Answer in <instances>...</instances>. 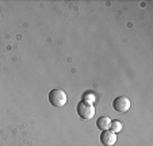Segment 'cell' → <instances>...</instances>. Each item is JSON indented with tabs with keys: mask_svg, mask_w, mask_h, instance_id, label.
<instances>
[{
	"mask_svg": "<svg viewBox=\"0 0 153 146\" xmlns=\"http://www.w3.org/2000/svg\"><path fill=\"white\" fill-rule=\"evenodd\" d=\"M100 142L104 146H114L117 143V134L111 130H104L100 134Z\"/></svg>",
	"mask_w": 153,
	"mask_h": 146,
	"instance_id": "cell-4",
	"label": "cell"
},
{
	"mask_svg": "<svg viewBox=\"0 0 153 146\" xmlns=\"http://www.w3.org/2000/svg\"><path fill=\"white\" fill-rule=\"evenodd\" d=\"M76 111H77V115L81 119H91L95 115V106L91 102L81 100L80 103H77Z\"/></svg>",
	"mask_w": 153,
	"mask_h": 146,
	"instance_id": "cell-2",
	"label": "cell"
},
{
	"mask_svg": "<svg viewBox=\"0 0 153 146\" xmlns=\"http://www.w3.org/2000/svg\"><path fill=\"white\" fill-rule=\"evenodd\" d=\"M67 102H68L67 92L62 91V89L56 88L49 92V103L53 107H62L67 104Z\"/></svg>",
	"mask_w": 153,
	"mask_h": 146,
	"instance_id": "cell-1",
	"label": "cell"
},
{
	"mask_svg": "<svg viewBox=\"0 0 153 146\" xmlns=\"http://www.w3.org/2000/svg\"><path fill=\"white\" fill-rule=\"evenodd\" d=\"M110 125H111V119L108 116H100L96 120V126H98V129H100L102 131L110 130Z\"/></svg>",
	"mask_w": 153,
	"mask_h": 146,
	"instance_id": "cell-5",
	"label": "cell"
},
{
	"mask_svg": "<svg viewBox=\"0 0 153 146\" xmlns=\"http://www.w3.org/2000/svg\"><path fill=\"white\" fill-rule=\"evenodd\" d=\"M110 129L113 133H119L122 129H123V125L119 122V120H111V125H110Z\"/></svg>",
	"mask_w": 153,
	"mask_h": 146,
	"instance_id": "cell-6",
	"label": "cell"
},
{
	"mask_svg": "<svg viewBox=\"0 0 153 146\" xmlns=\"http://www.w3.org/2000/svg\"><path fill=\"white\" fill-rule=\"evenodd\" d=\"M113 107L117 112H119V114H125V112H127L130 110V107H131V102H130V99L126 97V96H118V97L114 99Z\"/></svg>",
	"mask_w": 153,
	"mask_h": 146,
	"instance_id": "cell-3",
	"label": "cell"
}]
</instances>
